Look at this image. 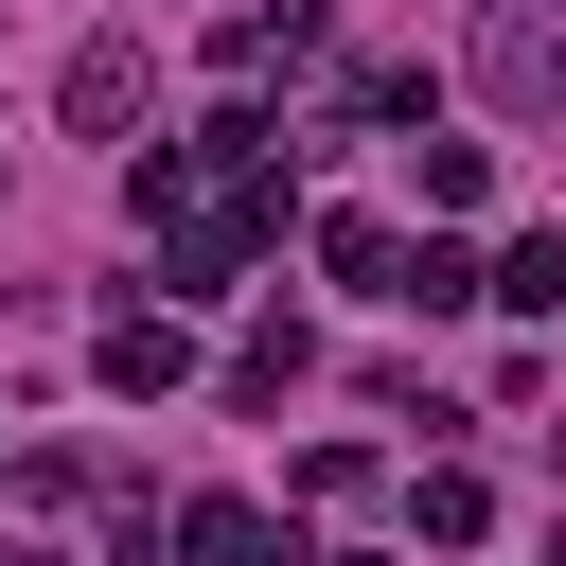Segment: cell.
Wrapping results in <instances>:
<instances>
[{"label":"cell","mask_w":566,"mask_h":566,"mask_svg":"<svg viewBox=\"0 0 566 566\" xmlns=\"http://www.w3.org/2000/svg\"><path fill=\"white\" fill-rule=\"evenodd\" d=\"M106 389H177V318H124L106 336Z\"/></svg>","instance_id":"8992f818"},{"label":"cell","mask_w":566,"mask_h":566,"mask_svg":"<svg viewBox=\"0 0 566 566\" xmlns=\"http://www.w3.org/2000/svg\"><path fill=\"white\" fill-rule=\"evenodd\" d=\"M124 106H142V35H88V53H71V124H88V142H106V124H124Z\"/></svg>","instance_id":"7a4b0ae2"},{"label":"cell","mask_w":566,"mask_h":566,"mask_svg":"<svg viewBox=\"0 0 566 566\" xmlns=\"http://www.w3.org/2000/svg\"><path fill=\"white\" fill-rule=\"evenodd\" d=\"M495 301H513V318H566V248H548V230H531V248H513V265H495Z\"/></svg>","instance_id":"52a82bcc"},{"label":"cell","mask_w":566,"mask_h":566,"mask_svg":"<svg viewBox=\"0 0 566 566\" xmlns=\"http://www.w3.org/2000/svg\"><path fill=\"white\" fill-rule=\"evenodd\" d=\"M478 88H495L513 124H548V106H566V0H495V18H478Z\"/></svg>","instance_id":"6da1fadb"},{"label":"cell","mask_w":566,"mask_h":566,"mask_svg":"<svg viewBox=\"0 0 566 566\" xmlns=\"http://www.w3.org/2000/svg\"><path fill=\"white\" fill-rule=\"evenodd\" d=\"M318 265H336V283H371V301H389V283H407V248H389V230H371V212H336V230H318Z\"/></svg>","instance_id":"5b68a950"},{"label":"cell","mask_w":566,"mask_h":566,"mask_svg":"<svg viewBox=\"0 0 566 566\" xmlns=\"http://www.w3.org/2000/svg\"><path fill=\"white\" fill-rule=\"evenodd\" d=\"M0 566H53V548H0Z\"/></svg>","instance_id":"ba28073f"},{"label":"cell","mask_w":566,"mask_h":566,"mask_svg":"<svg viewBox=\"0 0 566 566\" xmlns=\"http://www.w3.org/2000/svg\"><path fill=\"white\" fill-rule=\"evenodd\" d=\"M177 548H195V566H265V513H248V495H195Z\"/></svg>","instance_id":"277c9868"},{"label":"cell","mask_w":566,"mask_h":566,"mask_svg":"<svg viewBox=\"0 0 566 566\" xmlns=\"http://www.w3.org/2000/svg\"><path fill=\"white\" fill-rule=\"evenodd\" d=\"M318 35H336V18H318V0H248V18H230V71H265V53H283V71H301V53H318Z\"/></svg>","instance_id":"3957f363"}]
</instances>
